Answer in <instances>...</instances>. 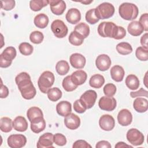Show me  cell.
Masks as SVG:
<instances>
[{
  "instance_id": "cell-19",
  "label": "cell",
  "mask_w": 148,
  "mask_h": 148,
  "mask_svg": "<svg viewBox=\"0 0 148 148\" xmlns=\"http://www.w3.org/2000/svg\"><path fill=\"white\" fill-rule=\"evenodd\" d=\"M56 111L59 115L65 117L72 112L71 103L66 101H62L57 104Z\"/></svg>"
},
{
  "instance_id": "cell-42",
  "label": "cell",
  "mask_w": 148,
  "mask_h": 148,
  "mask_svg": "<svg viewBox=\"0 0 148 148\" xmlns=\"http://www.w3.org/2000/svg\"><path fill=\"white\" fill-rule=\"evenodd\" d=\"M43 39V34L38 31H33L29 35V39L31 42L34 44H39L42 43Z\"/></svg>"
},
{
  "instance_id": "cell-22",
  "label": "cell",
  "mask_w": 148,
  "mask_h": 148,
  "mask_svg": "<svg viewBox=\"0 0 148 148\" xmlns=\"http://www.w3.org/2000/svg\"><path fill=\"white\" fill-rule=\"evenodd\" d=\"M110 73L112 79L117 82H121L123 80L125 74L123 68L117 65L112 67Z\"/></svg>"
},
{
  "instance_id": "cell-47",
  "label": "cell",
  "mask_w": 148,
  "mask_h": 148,
  "mask_svg": "<svg viewBox=\"0 0 148 148\" xmlns=\"http://www.w3.org/2000/svg\"><path fill=\"white\" fill-rule=\"evenodd\" d=\"M139 23L143 28V30L147 31L148 30V14L147 13L141 15Z\"/></svg>"
},
{
  "instance_id": "cell-36",
  "label": "cell",
  "mask_w": 148,
  "mask_h": 148,
  "mask_svg": "<svg viewBox=\"0 0 148 148\" xmlns=\"http://www.w3.org/2000/svg\"><path fill=\"white\" fill-rule=\"evenodd\" d=\"M47 94L49 99L53 102L57 101L62 97V92L58 87L51 88L47 91Z\"/></svg>"
},
{
  "instance_id": "cell-2",
  "label": "cell",
  "mask_w": 148,
  "mask_h": 148,
  "mask_svg": "<svg viewBox=\"0 0 148 148\" xmlns=\"http://www.w3.org/2000/svg\"><path fill=\"white\" fill-rule=\"evenodd\" d=\"M119 13L123 19L133 20L137 17L139 13V9L134 3L124 2L119 6Z\"/></svg>"
},
{
  "instance_id": "cell-33",
  "label": "cell",
  "mask_w": 148,
  "mask_h": 148,
  "mask_svg": "<svg viewBox=\"0 0 148 148\" xmlns=\"http://www.w3.org/2000/svg\"><path fill=\"white\" fill-rule=\"evenodd\" d=\"M13 127V122L11 119L8 117H3L0 120V129L3 132L11 131Z\"/></svg>"
},
{
  "instance_id": "cell-28",
  "label": "cell",
  "mask_w": 148,
  "mask_h": 148,
  "mask_svg": "<svg viewBox=\"0 0 148 148\" xmlns=\"http://www.w3.org/2000/svg\"><path fill=\"white\" fill-rule=\"evenodd\" d=\"M105 83L104 77L100 74H95L92 75L89 80L90 86L95 88H101Z\"/></svg>"
},
{
  "instance_id": "cell-6",
  "label": "cell",
  "mask_w": 148,
  "mask_h": 148,
  "mask_svg": "<svg viewBox=\"0 0 148 148\" xmlns=\"http://www.w3.org/2000/svg\"><path fill=\"white\" fill-rule=\"evenodd\" d=\"M16 50L14 47H6L0 55V66L1 68L9 67L16 57Z\"/></svg>"
},
{
  "instance_id": "cell-51",
  "label": "cell",
  "mask_w": 148,
  "mask_h": 148,
  "mask_svg": "<svg viewBox=\"0 0 148 148\" xmlns=\"http://www.w3.org/2000/svg\"><path fill=\"white\" fill-rule=\"evenodd\" d=\"M111 147L112 146L110 143L106 140H101L98 142L95 145L96 148H111Z\"/></svg>"
},
{
  "instance_id": "cell-37",
  "label": "cell",
  "mask_w": 148,
  "mask_h": 148,
  "mask_svg": "<svg viewBox=\"0 0 148 148\" xmlns=\"http://www.w3.org/2000/svg\"><path fill=\"white\" fill-rule=\"evenodd\" d=\"M74 31L79 33L84 38L88 37L90 34V28L88 25L84 23H80L76 25L75 27Z\"/></svg>"
},
{
  "instance_id": "cell-54",
  "label": "cell",
  "mask_w": 148,
  "mask_h": 148,
  "mask_svg": "<svg viewBox=\"0 0 148 148\" xmlns=\"http://www.w3.org/2000/svg\"><path fill=\"white\" fill-rule=\"evenodd\" d=\"M115 147L116 148H121V147H132V146H130L127 145L125 143L123 142H118L116 145H115Z\"/></svg>"
},
{
  "instance_id": "cell-17",
  "label": "cell",
  "mask_w": 148,
  "mask_h": 148,
  "mask_svg": "<svg viewBox=\"0 0 148 148\" xmlns=\"http://www.w3.org/2000/svg\"><path fill=\"white\" fill-rule=\"evenodd\" d=\"M49 4L51 12L56 15L62 14L66 9L65 2L62 0L49 1Z\"/></svg>"
},
{
  "instance_id": "cell-10",
  "label": "cell",
  "mask_w": 148,
  "mask_h": 148,
  "mask_svg": "<svg viewBox=\"0 0 148 148\" xmlns=\"http://www.w3.org/2000/svg\"><path fill=\"white\" fill-rule=\"evenodd\" d=\"M117 105L116 100L113 97H109L106 96L102 97L98 102L99 108L105 111H113L114 110Z\"/></svg>"
},
{
  "instance_id": "cell-43",
  "label": "cell",
  "mask_w": 148,
  "mask_h": 148,
  "mask_svg": "<svg viewBox=\"0 0 148 148\" xmlns=\"http://www.w3.org/2000/svg\"><path fill=\"white\" fill-rule=\"evenodd\" d=\"M103 91L105 96L112 97L116 94V87L113 83H108L104 86Z\"/></svg>"
},
{
  "instance_id": "cell-9",
  "label": "cell",
  "mask_w": 148,
  "mask_h": 148,
  "mask_svg": "<svg viewBox=\"0 0 148 148\" xmlns=\"http://www.w3.org/2000/svg\"><path fill=\"white\" fill-rule=\"evenodd\" d=\"M7 142L11 148H21L25 145L27 138L22 134H13L8 138Z\"/></svg>"
},
{
  "instance_id": "cell-39",
  "label": "cell",
  "mask_w": 148,
  "mask_h": 148,
  "mask_svg": "<svg viewBox=\"0 0 148 148\" xmlns=\"http://www.w3.org/2000/svg\"><path fill=\"white\" fill-rule=\"evenodd\" d=\"M85 17L86 21L90 24H95L99 20L95 13V9H91L88 10L86 13Z\"/></svg>"
},
{
  "instance_id": "cell-20",
  "label": "cell",
  "mask_w": 148,
  "mask_h": 148,
  "mask_svg": "<svg viewBox=\"0 0 148 148\" xmlns=\"http://www.w3.org/2000/svg\"><path fill=\"white\" fill-rule=\"evenodd\" d=\"M46 127V122L43 117H39L31 121V129L34 133L38 134L43 131Z\"/></svg>"
},
{
  "instance_id": "cell-44",
  "label": "cell",
  "mask_w": 148,
  "mask_h": 148,
  "mask_svg": "<svg viewBox=\"0 0 148 148\" xmlns=\"http://www.w3.org/2000/svg\"><path fill=\"white\" fill-rule=\"evenodd\" d=\"M73 109L75 112L79 113H84L87 108L83 102L79 99L75 101L73 103Z\"/></svg>"
},
{
  "instance_id": "cell-53",
  "label": "cell",
  "mask_w": 148,
  "mask_h": 148,
  "mask_svg": "<svg viewBox=\"0 0 148 148\" xmlns=\"http://www.w3.org/2000/svg\"><path fill=\"white\" fill-rule=\"evenodd\" d=\"M147 33L145 34L140 38V44L142 45V47L145 49H148L147 47Z\"/></svg>"
},
{
  "instance_id": "cell-55",
  "label": "cell",
  "mask_w": 148,
  "mask_h": 148,
  "mask_svg": "<svg viewBox=\"0 0 148 148\" xmlns=\"http://www.w3.org/2000/svg\"><path fill=\"white\" fill-rule=\"evenodd\" d=\"M80 2H81L82 3H83V4H85V5H88V4H90V3H91V2H92V1H81Z\"/></svg>"
},
{
  "instance_id": "cell-48",
  "label": "cell",
  "mask_w": 148,
  "mask_h": 148,
  "mask_svg": "<svg viewBox=\"0 0 148 148\" xmlns=\"http://www.w3.org/2000/svg\"><path fill=\"white\" fill-rule=\"evenodd\" d=\"M73 148H88V147H91V146L88 144L86 140H77L74 142L72 146Z\"/></svg>"
},
{
  "instance_id": "cell-35",
  "label": "cell",
  "mask_w": 148,
  "mask_h": 148,
  "mask_svg": "<svg viewBox=\"0 0 148 148\" xmlns=\"http://www.w3.org/2000/svg\"><path fill=\"white\" fill-rule=\"evenodd\" d=\"M49 4V1L46 0H32L29 2V7L34 12L39 11L43 7Z\"/></svg>"
},
{
  "instance_id": "cell-12",
  "label": "cell",
  "mask_w": 148,
  "mask_h": 148,
  "mask_svg": "<svg viewBox=\"0 0 148 148\" xmlns=\"http://www.w3.org/2000/svg\"><path fill=\"white\" fill-rule=\"evenodd\" d=\"M99 125L100 128L106 131L112 130L115 125L114 118L110 114H103L99 120Z\"/></svg>"
},
{
  "instance_id": "cell-18",
  "label": "cell",
  "mask_w": 148,
  "mask_h": 148,
  "mask_svg": "<svg viewBox=\"0 0 148 148\" xmlns=\"http://www.w3.org/2000/svg\"><path fill=\"white\" fill-rule=\"evenodd\" d=\"M71 65L76 69H82L85 66L86 58L80 53H73L69 58Z\"/></svg>"
},
{
  "instance_id": "cell-25",
  "label": "cell",
  "mask_w": 148,
  "mask_h": 148,
  "mask_svg": "<svg viewBox=\"0 0 148 148\" xmlns=\"http://www.w3.org/2000/svg\"><path fill=\"white\" fill-rule=\"evenodd\" d=\"M134 109L139 113H143L147 110L148 101L147 99L143 98H137L133 102Z\"/></svg>"
},
{
  "instance_id": "cell-29",
  "label": "cell",
  "mask_w": 148,
  "mask_h": 148,
  "mask_svg": "<svg viewBox=\"0 0 148 148\" xmlns=\"http://www.w3.org/2000/svg\"><path fill=\"white\" fill-rule=\"evenodd\" d=\"M125 83L127 87L132 90H136L140 84L138 77L133 74L129 75L127 76Z\"/></svg>"
},
{
  "instance_id": "cell-27",
  "label": "cell",
  "mask_w": 148,
  "mask_h": 148,
  "mask_svg": "<svg viewBox=\"0 0 148 148\" xmlns=\"http://www.w3.org/2000/svg\"><path fill=\"white\" fill-rule=\"evenodd\" d=\"M34 22L36 27L43 29L47 26L49 23V17L44 13H40L35 17Z\"/></svg>"
},
{
  "instance_id": "cell-4",
  "label": "cell",
  "mask_w": 148,
  "mask_h": 148,
  "mask_svg": "<svg viewBox=\"0 0 148 148\" xmlns=\"http://www.w3.org/2000/svg\"><path fill=\"white\" fill-rule=\"evenodd\" d=\"M118 26L114 23L110 21H103L101 23L98 27V34L103 38H114Z\"/></svg>"
},
{
  "instance_id": "cell-30",
  "label": "cell",
  "mask_w": 148,
  "mask_h": 148,
  "mask_svg": "<svg viewBox=\"0 0 148 148\" xmlns=\"http://www.w3.org/2000/svg\"><path fill=\"white\" fill-rule=\"evenodd\" d=\"M84 39L83 36L79 33L73 31L70 34L68 40L71 44L74 46H80L83 43Z\"/></svg>"
},
{
  "instance_id": "cell-11",
  "label": "cell",
  "mask_w": 148,
  "mask_h": 148,
  "mask_svg": "<svg viewBox=\"0 0 148 148\" xmlns=\"http://www.w3.org/2000/svg\"><path fill=\"white\" fill-rule=\"evenodd\" d=\"M97 98V92L94 90H88L81 95L80 99L83 102L87 109L91 108L94 105Z\"/></svg>"
},
{
  "instance_id": "cell-32",
  "label": "cell",
  "mask_w": 148,
  "mask_h": 148,
  "mask_svg": "<svg viewBox=\"0 0 148 148\" xmlns=\"http://www.w3.org/2000/svg\"><path fill=\"white\" fill-rule=\"evenodd\" d=\"M27 116L28 120L31 122L34 119L39 117H43V114L40 108L36 106H33L28 109L27 112Z\"/></svg>"
},
{
  "instance_id": "cell-31",
  "label": "cell",
  "mask_w": 148,
  "mask_h": 148,
  "mask_svg": "<svg viewBox=\"0 0 148 148\" xmlns=\"http://www.w3.org/2000/svg\"><path fill=\"white\" fill-rule=\"evenodd\" d=\"M69 65L65 60H60L57 62L56 65V69L57 73L60 75H65L69 71Z\"/></svg>"
},
{
  "instance_id": "cell-41",
  "label": "cell",
  "mask_w": 148,
  "mask_h": 148,
  "mask_svg": "<svg viewBox=\"0 0 148 148\" xmlns=\"http://www.w3.org/2000/svg\"><path fill=\"white\" fill-rule=\"evenodd\" d=\"M135 56L140 61H147L148 60V49H145L142 46L138 47L135 51Z\"/></svg>"
},
{
  "instance_id": "cell-52",
  "label": "cell",
  "mask_w": 148,
  "mask_h": 148,
  "mask_svg": "<svg viewBox=\"0 0 148 148\" xmlns=\"http://www.w3.org/2000/svg\"><path fill=\"white\" fill-rule=\"evenodd\" d=\"M9 95V90L8 88L1 83V98H5Z\"/></svg>"
},
{
  "instance_id": "cell-24",
  "label": "cell",
  "mask_w": 148,
  "mask_h": 148,
  "mask_svg": "<svg viewBox=\"0 0 148 148\" xmlns=\"http://www.w3.org/2000/svg\"><path fill=\"white\" fill-rule=\"evenodd\" d=\"M13 128L19 132L25 131L28 128V123L23 116H17L13 121Z\"/></svg>"
},
{
  "instance_id": "cell-50",
  "label": "cell",
  "mask_w": 148,
  "mask_h": 148,
  "mask_svg": "<svg viewBox=\"0 0 148 148\" xmlns=\"http://www.w3.org/2000/svg\"><path fill=\"white\" fill-rule=\"evenodd\" d=\"M147 91L143 89V88H141L139 90L137 91H132L130 92V96L132 98H135L138 97H143L145 96L146 97H147Z\"/></svg>"
},
{
  "instance_id": "cell-1",
  "label": "cell",
  "mask_w": 148,
  "mask_h": 148,
  "mask_svg": "<svg viewBox=\"0 0 148 148\" xmlns=\"http://www.w3.org/2000/svg\"><path fill=\"white\" fill-rule=\"evenodd\" d=\"M15 82L23 98L31 99L35 96L36 91L28 73L23 72L17 75Z\"/></svg>"
},
{
  "instance_id": "cell-8",
  "label": "cell",
  "mask_w": 148,
  "mask_h": 148,
  "mask_svg": "<svg viewBox=\"0 0 148 148\" xmlns=\"http://www.w3.org/2000/svg\"><path fill=\"white\" fill-rule=\"evenodd\" d=\"M127 140L134 146L141 145L144 142V135L136 128L130 129L126 135Z\"/></svg>"
},
{
  "instance_id": "cell-3",
  "label": "cell",
  "mask_w": 148,
  "mask_h": 148,
  "mask_svg": "<svg viewBox=\"0 0 148 148\" xmlns=\"http://www.w3.org/2000/svg\"><path fill=\"white\" fill-rule=\"evenodd\" d=\"M55 80L54 74L49 71L43 72L38 80V85L40 91L46 94L53 85Z\"/></svg>"
},
{
  "instance_id": "cell-56",
  "label": "cell",
  "mask_w": 148,
  "mask_h": 148,
  "mask_svg": "<svg viewBox=\"0 0 148 148\" xmlns=\"http://www.w3.org/2000/svg\"><path fill=\"white\" fill-rule=\"evenodd\" d=\"M147 72H146V75H145V79H144V84H145V86L147 87V82H146V78H147Z\"/></svg>"
},
{
  "instance_id": "cell-5",
  "label": "cell",
  "mask_w": 148,
  "mask_h": 148,
  "mask_svg": "<svg viewBox=\"0 0 148 148\" xmlns=\"http://www.w3.org/2000/svg\"><path fill=\"white\" fill-rule=\"evenodd\" d=\"M95 9V13L100 19H107L113 16L114 13V7L109 2H103L98 5Z\"/></svg>"
},
{
  "instance_id": "cell-45",
  "label": "cell",
  "mask_w": 148,
  "mask_h": 148,
  "mask_svg": "<svg viewBox=\"0 0 148 148\" xmlns=\"http://www.w3.org/2000/svg\"><path fill=\"white\" fill-rule=\"evenodd\" d=\"M54 142L58 146H64L66 143V137L62 134L57 133L54 135Z\"/></svg>"
},
{
  "instance_id": "cell-46",
  "label": "cell",
  "mask_w": 148,
  "mask_h": 148,
  "mask_svg": "<svg viewBox=\"0 0 148 148\" xmlns=\"http://www.w3.org/2000/svg\"><path fill=\"white\" fill-rule=\"evenodd\" d=\"M1 7L5 10H10L15 6V1L13 0L1 1Z\"/></svg>"
},
{
  "instance_id": "cell-26",
  "label": "cell",
  "mask_w": 148,
  "mask_h": 148,
  "mask_svg": "<svg viewBox=\"0 0 148 148\" xmlns=\"http://www.w3.org/2000/svg\"><path fill=\"white\" fill-rule=\"evenodd\" d=\"M129 34L132 36H139L143 32V28L138 21H133L131 22L127 27Z\"/></svg>"
},
{
  "instance_id": "cell-34",
  "label": "cell",
  "mask_w": 148,
  "mask_h": 148,
  "mask_svg": "<svg viewBox=\"0 0 148 148\" xmlns=\"http://www.w3.org/2000/svg\"><path fill=\"white\" fill-rule=\"evenodd\" d=\"M116 50L121 55H127L132 51V47L127 42H121L117 45Z\"/></svg>"
},
{
  "instance_id": "cell-15",
  "label": "cell",
  "mask_w": 148,
  "mask_h": 148,
  "mask_svg": "<svg viewBox=\"0 0 148 148\" xmlns=\"http://www.w3.org/2000/svg\"><path fill=\"white\" fill-rule=\"evenodd\" d=\"M65 125L69 130H76L80 125V119L76 114L71 113L64 119Z\"/></svg>"
},
{
  "instance_id": "cell-7",
  "label": "cell",
  "mask_w": 148,
  "mask_h": 148,
  "mask_svg": "<svg viewBox=\"0 0 148 148\" xmlns=\"http://www.w3.org/2000/svg\"><path fill=\"white\" fill-rule=\"evenodd\" d=\"M51 29L58 38H63L66 36L68 29L64 21L61 20H55L51 24Z\"/></svg>"
},
{
  "instance_id": "cell-40",
  "label": "cell",
  "mask_w": 148,
  "mask_h": 148,
  "mask_svg": "<svg viewBox=\"0 0 148 148\" xmlns=\"http://www.w3.org/2000/svg\"><path fill=\"white\" fill-rule=\"evenodd\" d=\"M20 52L24 56H29L33 52L32 46L27 42H23L18 46Z\"/></svg>"
},
{
  "instance_id": "cell-16",
  "label": "cell",
  "mask_w": 148,
  "mask_h": 148,
  "mask_svg": "<svg viewBox=\"0 0 148 148\" xmlns=\"http://www.w3.org/2000/svg\"><path fill=\"white\" fill-rule=\"evenodd\" d=\"M117 121L119 124L122 126L129 125L132 121V113L127 109H121L118 113Z\"/></svg>"
},
{
  "instance_id": "cell-49",
  "label": "cell",
  "mask_w": 148,
  "mask_h": 148,
  "mask_svg": "<svg viewBox=\"0 0 148 148\" xmlns=\"http://www.w3.org/2000/svg\"><path fill=\"white\" fill-rule=\"evenodd\" d=\"M126 35V31L125 29L121 26H118L116 33L115 34V36L114 37V39H121L125 37Z\"/></svg>"
},
{
  "instance_id": "cell-23",
  "label": "cell",
  "mask_w": 148,
  "mask_h": 148,
  "mask_svg": "<svg viewBox=\"0 0 148 148\" xmlns=\"http://www.w3.org/2000/svg\"><path fill=\"white\" fill-rule=\"evenodd\" d=\"M71 76L72 82L77 86L84 83L87 77L86 72L83 70L76 71Z\"/></svg>"
},
{
  "instance_id": "cell-38",
  "label": "cell",
  "mask_w": 148,
  "mask_h": 148,
  "mask_svg": "<svg viewBox=\"0 0 148 148\" xmlns=\"http://www.w3.org/2000/svg\"><path fill=\"white\" fill-rule=\"evenodd\" d=\"M62 85L64 89L68 92L72 91L77 87V86L74 83L72 82L71 79V76L70 75L66 76L63 79Z\"/></svg>"
},
{
  "instance_id": "cell-21",
  "label": "cell",
  "mask_w": 148,
  "mask_h": 148,
  "mask_svg": "<svg viewBox=\"0 0 148 148\" xmlns=\"http://www.w3.org/2000/svg\"><path fill=\"white\" fill-rule=\"evenodd\" d=\"M66 20L72 24L79 23L81 19V13L76 8H71L68 10L65 16Z\"/></svg>"
},
{
  "instance_id": "cell-13",
  "label": "cell",
  "mask_w": 148,
  "mask_h": 148,
  "mask_svg": "<svg viewBox=\"0 0 148 148\" xmlns=\"http://www.w3.org/2000/svg\"><path fill=\"white\" fill-rule=\"evenodd\" d=\"M54 135L50 132H46L41 135L37 142L36 146L38 148L54 147Z\"/></svg>"
},
{
  "instance_id": "cell-14",
  "label": "cell",
  "mask_w": 148,
  "mask_h": 148,
  "mask_svg": "<svg viewBox=\"0 0 148 148\" xmlns=\"http://www.w3.org/2000/svg\"><path fill=\"white\" fill-rule=\"evenodd\" d=\"M111 60L106 54L99 55L95 60V65L98 69L101 71H105L108 70L111 65Z\"/></svg>"
}]
</instances>
